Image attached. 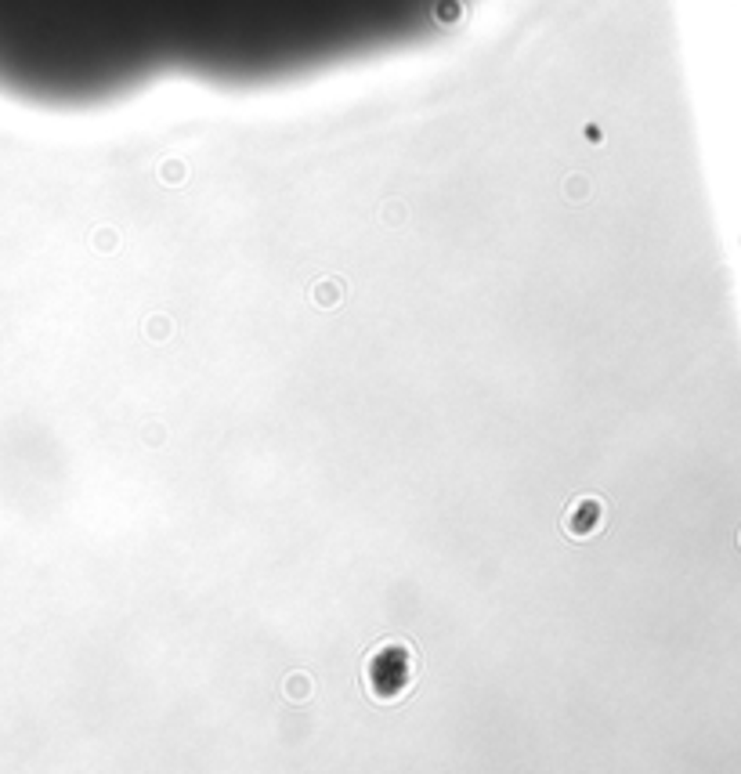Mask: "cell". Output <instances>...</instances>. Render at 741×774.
<instances>
[{
  "label": "cell",
  "instance_id": "cell-1",
  "mask_svg": "<svg viewBox=\"0 0 741 774\" xmlns=\"http://www.w3.org/2000/svg\"><path fill=\"white\" fill-rule=\"evenodd\" d=\"M456 0H0V88L90 95L156 62L290 65L438 19Z\"/></svg>",
  "mask_w": 741,
  "mask_h": 774
},
{
  "label": "cell",
  "instance_id": "cell-2",
  "mask_svg": "<svg viewBox=\"0 0 741 774\" xmlns=\"http://www.w3.org/2000/svg\"><path fill=\"white\" fill-rule=\"evenodd\" d=\"M737 547H741V536H737Z\"/></svg>",
  "mask_w": 741,
  "mask_h": 774
}]
</instances>
